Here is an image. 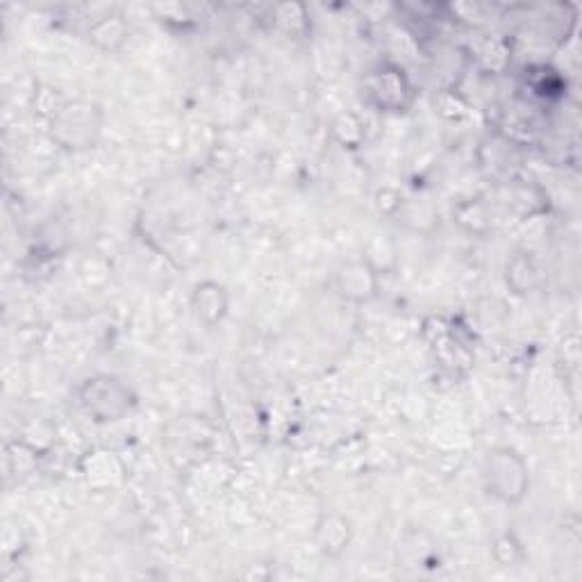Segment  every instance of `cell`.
I'll list each match as a JSON object with an SVG mask.
<instances>
[{
	"instance_id": "cell-1",
	"label": "cell",
	"mask_w": 582,
	"mask_h": 582,
	"mask_svg": "<svg viewBox=\"0 0 582 582\" xmlns=\"http://www.w3.org/2000/svg\"><path fill=\"white\" fill-rule=\"evenodd\" d=\"M103 130V107L93 101H64L62 107L48 118L51 139L64 151L83 153L93 149Z\"/></svg>"
},
{
	"instance_id": "cell-2",
	"label": "cell",
	"mask_w": 582,
	"mask_h": 582,
	"mask_svg": "<svg viewBox=\"0 0 582 582\" xmlns=\"http://www.w3.org/2000/svg\"><path fill=\"white\" fill-rule=\"evenodd\" d=\"M482 480L488 494L503 505H521L530 494V467L526 457L509 446L488 451Z\"/></svg>"
},
{
	"instance_id": "cell-3",
	"label": "cell",
	"mask_w": 582,
	"mask_h": 582,
	"mask_svg": "<svg viewBox=\"0 0 582 582\" xmlns=\"http://www.w3.org/2000/svg\"><path fill=\"white\" fill-rule=\"evenodd\" d=\"M80 409L96 423H114L126 419L137 405L132 387L116 376L96 374L76 390Z\"/></svg>"
},
{
	"instance_id": "cell-4",
	"label": "cell",
	"mask_w": 582,
	"mask_h": 582,
	"mask_svg": "<svg viewBox=\"0 0 582 582\" xmlns=\"http://www.w3.org/2000/svg\"><path fill=\"white\" fill-rule=\"evenodd\" d=\"M362 99L382 114H403L415 105L417 89L403 66L384 62L367 73L362 85Z\"/></svg>"
},
{
	"instance_id": "cell-5",
	"label": "cell",
	"mask_w": 582,
	"mask_h": 582,
	"mask_svg": "<svg viewBox=\"0 0 582 582\" xmlns=\"http://www.w3.org/2000/svg\"><path fill=\"white\" fill-rule=\"evenodd\" d=\"M332 289L339 299H344L349 303L355 305L369 303L380 291V274L364 257L351 260L334 271Z\"/></svg>"
},
{
	"instance_id": "cell-6",
	"label": "cell",
	"mask_w": 582,
	"mask_h": 582,
	"mask_svg": "<svg viewBox=\"0 0 582 582\" xmlns=\"http://www.w3.org/2000/svg\"><path fill=\"white\" fill-rule=\"evenodd\" d=\"M189 307L199 324L207 328H216L218 324L226 321L230 312V291L224 282L201 280L191 289Z\"/></svg>"
},
{
	"instance_id": "cell-7",
	"label": "cell",
	"mask_w": 582,
	"mask_h": 582,
	"mask_svg": "<svg viewBox=\"0 0 582 582\" xmlns=\"http://www.w3.org/2000/svg\"><path fill=\"white\" fill-rule=\"evenodd\" d=\"M353 535L355 530L351 519L339 513L321 515L317 526H314V544H317V551L328 557V560L342 557L349 551Z\"/></svg>"
},
{
	"instance_id": "cell-8",
	"label": "cell",
	"mask_w": 582,
	"mask_h": 582,
	"mask_svg": "<svg viewBox=\"0 0 582 582\" xmlns=\"http://www.w3.org/2000/svg\"><path fill=\"white\" fill-rule=\"evenodd\" d=\"M505 280L507 287L519 296H528L532 291H537L544 282V271L537 264V260L530 253H517L513 260H507L505 266Z\"/></svg>"
},
{
	"instance_id": "cell-9",
	"label": "cell",
	"mask_w": 582,
	"mask_h": 582,
	"mask_svg": "<svg viewBox=\"0 0 582 582\" xmlns=\"http://www.w3.org/2000/svg\"><path fill=\"white\" fill-rule=\"evenodd\" d=\"M128 35H130V28H128L126 18L121 14H107V16L96 18L89 26V33H87L91 46L99 48V51H103V53L121 51Z\"/></svg>"
},
{
	"instance_id": "cell-10",
	"label": "cell",
	"mask_w": 582,
	"mask_h": 582,
	"mask_svg": "<svg viewBox=\"0 0 582 582\" xmlns=\"http://www.w3.org/2000/svg\"><path fill=\"white\" fill-rule=\"evenodd\" d=\"M455 214V222L463 226L467 232H473V235H484L490 228H492V222H490V210L488 205H484L482 201H467L463 205H457V210L453 212Z\"/></svg>"
},
{
	"instance_id": "cell-11",
	"label": "cell",
	"mask_w": 582,
	"mask_h": 582,
	"mask_svg": "<svg viewBox=\"0 0 582 582\" xmlns=\"http://www.w3.org/2000/svg\"><path fill=\"white\" fill-rule=\"evenodd\" d=\"M332 137L344 146V149L349 151H355L362 146L364 141V124L362 118L353 112H346V114H339L334 121H332Z\"/></svg>"
},
{
	"instance_id": "cell-12",
	"label": "cell",
	"mask_w": 582,
	"mask_h": 582,
	"mask_svg": "<svg viewBox=\"0 0 582 582\" xmlns=\"http://www.w3.org/2000/svg\"><path fill=\"white\" fill-rule=\"evenodd\" d=\"M492 557L496 560L498 567H519L523 560H526V551H523V544L519 542V537L515 535V532H503V535H498L492 544Z\"/></svg>"
},
{
	"instance_id": "cell-13",
	"label": "cell",
	"mask_w": 582,
	"mask_h": 582,
	"mask_svg": "<svg viewBox=\"0 0 582 582\" xmlns=\"http://www.w3.org/2000/svg\"><path fill=\"white\" fill-rule=\"evenodd\" d=\"M276 23L289 35H301L307 28V12L299 3H287L276 8Z\"/></svg>"
}]
</instances>
